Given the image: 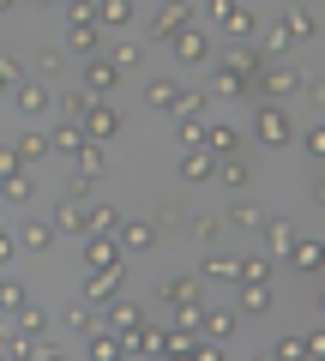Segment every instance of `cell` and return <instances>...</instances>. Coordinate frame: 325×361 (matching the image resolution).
<instances>
[{
	"label": "cell",
	"instance_id": "1",
	"mask_svg": "<svg viewBox=\"0 0 325 361\" xmlns=\"http://www.w3.org/2000/svg\"><path fill=\"white\" fill-rule=\"evenodd\" d=\"M211 13V30H217V37H259V13H253L247 0H211L205 6Z\"/></svg>",
	"mask_w": 325,
	"mask_h": 361
},
{
	"label": "cell",
	"instance_id": "2",
	"mask_svg": "<svg viewBox=\"0 0 325 361\" xmlns=\"http://www.w3.org/2000/svg\"><path fill=\"white\" fill-rule=\"evenodd\" d=\"M163 49H169L181 66H211V54H217V49H211V30L199 25V18H193V25H181L169 42H163Z\"/></svg>",
	"mask_w": 325,
	"mask_h": 361
},
{
	"label": "cell",
	"instance_id": "3",
	"mask_svg": "<svg viewBox=\"0 0 325 361\" xmlns=\"http://www.w3.org/2000/svg\"><path fill=\"white\" fill-rule=\"evenodd\" d=\"M253 133H259V145L283 151V145L295 139V121H289V109H277V103H259V97H253Z\"/></svg>",
	"mask_w": 325,
	"mask_h": 361
},
{
	"label": "cell",
	"instance_id": "4",
	"mask_svg": "<svg viewBox=\"0 0 325 361\" xmlns=\"http://www.w3.org/2000/svg\"><path fill=\"white\" fill-rule=\"evenodd\" d=\"M289 90H301V73L283 61H265L259 73H253V97H265V103H277V97H289Z\"/></svg>",
	"mask_w": 325,
	"mask_h": 361
},
{
	"label": "cell",
	"instance_id": "5",
	"mask_svg": "<svg viewBox=\"0 0 325 361\" xmlns=\"http://www.w3.org/2000/svg\"><path fill=\"white\" fill-rule=\"evenodd\" d=\"M78 127H85V139L91 145H109L121 133V109H115V97H97L91 109H85V121H78Z\"/></svg>",
	"mask_w": 325,
	"mask_h": 361
},
{
	"label": "cell",
	"instance_id": "6",
	"mask_svg": "<svg viewBox=\"0 0 325 361\" xmlns=\"http://www.w3.org/2000/svg\"><path fill=\"white\" fill-rule=\"evenodd\" d=\"M283 265L301 271V277H319V265H325V241H319V235H295V241L283 247Z\"/></svg>",
	"mask_w": 325,
	"mask_h": 361
},
{
	"label": "cell",
	"instance_id": "7",
	"mask_svg": "<svg viewBox=\"0 0 325 361\" xmlns=\"http://www.w3.org/2000/svg\"><path fill=\"white\" fill-rule=\"evenodd\" d=\"M199 18V6L193 0H163V6H157V18H151V42H169L175 30L181 25H193Z\"/></svg>",
	"mask_w": 325,
	"mask_h": 361
},
{
	"label": "cell",
	"instance_id": "8",
	"mask_svg": "<svg viewBox=\"0 0 325 361\" xmlns=\"http://www.w3.org/2000/svg\"><path fill=\"white\" fill-rule=\"evenodd\" d=\"M78 78H85V90H91V97H115V85H121L127 73H121L109 54H85V73H78Z\"/></svg>",
	"mask_w": 325,
	"mask_h": 361
},
{
	"label": "cell",
	"instance_id": "9",
	"mask_svg": "<svg viewBox=\"0 0 325 361\" xmlns=\"http://www.w3.org/2000/svg\"><path fill=\"white\" fill-rule=\"evenodd\" d=\"M157 223L151 217H121V229H115V241H121V253H157Z\"/></svg>",
	"mask_w": 325,
	"mask_h": 361
},
{
	"label": "cell",
	"instance_id": "10",
	"mask_svg": "<svg viewBox=\"0 0 325 361\" xmlns=\"http://www.w3.org/2000/svg\"><path fill=\"white\" fill-rule=\"evenodd\" d=\"M175 169H181V180H187V187H211V180H217V157H211L205 145H187Z\"/></svg>",
	"mask_w": 325,
	"mask_h": 361
},
{
	"label": "cell",
	"instance_id": "11",
	"mask_svg": "<svg viewBox=\"0 0 325 361\" xmlns=\"http://www.w3.org/2000/svg\"><path fill=\"white\" fill-rule=\"evenodd\" d=\"M211 61H217V66H235V73H241V78H253V73H259V66H265V54L253 49V37H235L229 49H223V54H211Z\"/></svg>",
	"mask_w": 325,
	"mask_h": 361
},
{
	"label": "cell",
	"instance_id": "12",
	"mask_svg": "<svg viewBox=\"0 0 325 361\" xmlns=\"http://www.w3.org/2000/svg\"><path fill=\"white\" fill-rule=\"evenodd\" d=\"M85 265H91V271H121L127 253H121L115 235H85Z\"/></svg>",
	"mask_w": 325,
	"mask_h": 361
},
{
	"label": "cell",
	"instance_id": "13",
	"mask_svg": "<svg viewBox=\"0 0 325 361\" xmlns=\"http://www.w3.org/2000/svg\"><path fill=\"white\" fill-rule=\"evenodd\" d=\"M13 97H18V115H30V121H37V115H49V109H54V97H49V85H42V78H18V85H13Z\"/></svg>",
	"mask_w": 325,
	"mask_h": 361
},
{
	"label": "cell",
	"instance_id": "14",
	"mask_svg": "<svg viewBox=\"0 0 325 361\" xmlns=\"http://www.w3.org/2000/svg\"><path fill=\"white\" fill-rule=\"evenodd\" d=\"M277 307L271 283H235V313H247V319H265Z\"/></svg>",
	"mask_w": 325,
	"mask_h": 361
},
{
	"label": "cell",
	"instance_id": "15",
	"mask_svg": "<svg viewBox=\"0 0 325 361\" xmlns=\"http://www.w3.org/2000/svg\"><path fill=\"white\" fill-rule=\"evenodd\" d=\"M103 25H97V18H73V25H66V49L73 54H103Z\"/></svg>",
	"mask_w": 325,
	"mask_h": 361
},
{
	"label": "cell",
	"instance_id": "16",
	"mask_svg": "<svg viewBox=\"0 0 325 361\" xmlns=\"http://www.w3.org/2000/svg\"><path fill=\"white\" fill-rule=\"evenodd\" d=\"M277 25H283V30H289L295 42H313V37H319V13H313L307 0H295V6H283V18H277Z\"/></svg>",
	"mask_w": 325,
	"mask_h": 361
},
{
	"label": "cell",
	"instance_id": "17",
	"mask_svg": "<svg viewBox=\"0 0 325 361\" xmlns=\"http://www.w3.org/2000/svg\"><path fill=\"white\" fill-rule=\"evenodd\" d=\"M91 13H97V25H103L109 37H121V30L139 18V13H133V0H91Z\"/></svg>",
	"mask_w": 325,
	"mask_h": 361
},
{
	"label": "cell",
	"instance_id": "18",
	"mask_svg": "<svg viewBox=\"0 0 325 361\" xmlns=\"http://www.w3.org/2000/svg\"><path fill=\"white\" fill-rule=\"evenodd\" d=\"M54 241H61V229H54V223H42V217L18 223V247H25V253H54Z\"/></svg>",
	"mask_w": 325,
	"mask_h": 361
},
{
	"label": "cell",
	"instance_id": "19",
	"mask_svg": "<svg viewBox=\"0 0 325 361\" xmlns=\"http://www.w3.org/2000/svg\"><path fill=\"white\" fill-rule=\"evenodd\" d=\"M211 90H217V97H241V103H253V78H241L235 66H217V61H211Z\"/></svg>",
	"mask_w": 325,
	"mask_h": 361
},
{
	"label": "cell",
	"instance_id": "20",
	"mask_svg": "<svg viewBox=\"0 0 325 361\" xmlns=\"http://www.w3.org/2000/svg\"><path fill=\"white\" fill-rule=\"evenodd\" d=\"M49 223H54L61 235H85V229H91V211H85V205H78L73 193H66L61 205H54V217H49Z\"/></svg>",
	"mask_w": 325,
	"mask_h": 361
},
{
	"label": "cell",
	"instance_id": "21",
	"mask_svg": "<svg viewBox=\"0 0 325 361\" xmlns=\"http://www.w3.org/2000/svg\"><path fill=\"white\" fill-rule=\"evenodd\" d=\"M235 319H241L235 307H217V301H205V319H199V331L217 337V343H229V337H235Z\"/></svg>",
	"mask_w": 325,
	"mask_h": 361
},
{
	"label": "cell",
	"instance_id": "22",
	"mask_svg": "<svg viewBox=\"0 0 325 361\" xmlns=\"http://www.w3.org/2000/svg\"><path fill=\"white\" fill-rule=\"evenodd\" d=\"M271 271H277V253H247L235 259V283H271Z\"/></svg>",
	"mask_w": 325,
	"mask_h": 361
},
{
	"label": "cell",
	"instance_id": "23",
	"mask_svg": "<svg viewBox=\"0 0 325 361\" xmlns=\"http://www.w3.org/2000/svg\"><path fill=\"white\" fill-rule=\"evenodd\" d=\"M217 180H223V187H235V193H241V187H247V180H253V163H247V157H241V151L217 157Z\"/></svg>",
	"mask_w": 325,
	"mask_h": 361
},
{
	"label": "cell",
	"instance_id": "24",
	"mask_svg": "<svg viewBox=\"0 0 325 361\" xmlns=\"http://www.w3.org/2000/svg\"><path fill=\"white\" fill-rule=\"evenodd\" d=\"M205 151H211V157H229V151H241V133H235L229 121H205Z\"/></svg>",
	"mask_w": 325,
	"mask_h": 361
},
{
	"label": "cell",
	"instance_id": "25",
	"mask_svg": "<svg viewBox=\"0 0 325 361\" xmlns=\"http://www.w3.org/2000/svg\"><path fill=\"white\" fill-rule=\"evenodd\" d=\"M163 301H169V307H187V301H205V283H199V271H193V277H169V283H163Z\"/></svg>",
	"mask_w": 325,
	"mask_h": 361
},
{
	"label": "cell",
	"instance_id": "26",
	"mask_svg": "<svg viewBox=\"0 0 325 361\" xmlns=\"http://www.w3.org/2000/svg\"><path fill=\"white\" fill-rule=\"evenodd\" d=\"M49 151H54V157H73V151H85V127L61 115V127L49 133Z\"/></svg>",
	"mask_w": 325,
	"mask_h": 361
},
{
	"label": "cell",
	"instance_id": "27",
	"mask_svg": "<svg viewBox=\"0 0 325 361\" xmlns=\"http://www.w3.org/2000/svg\"><path fill=\"white\" fill-rule=\"evenodd\" d=\"M103 325H109V331H133V325H145V313L133 307V301H115V295H109V301H103Z\"/></svg>",
	"mask_w": 325,
	"mask_h": 361
},
{
	"label": "cell",
	"instance_id": "28",
	"mask_svg": "<svg viewBox=\"0 0 325 361\" xmlns=\"http://www.w3.org/2000/svg\"><path fill=\"white\" fill-rule=\"evenodd\" d=\"M0 199H6V205H30V199H37V180H30V169H13V175L0 180Z\"/></svg>",
	"mask_w": 325,
	"mask_h": 361
},
{
	"label": "cell",
	"instance_id": "29",
	"mask_svg": "<svg viewBox=\"0 0 325 361\" xmlns=\"http://www.w3.org/2000/svg\"><path fill=\"white\" fill-rule=\"evenodd\" d=\"M85 355H91V361H121V355H127V349H121V331L97 325V331H91V343H85Z\"/></svg>",
	"mask_w": 325,
	"mask_h": 361
},
{
	"label": "cell",
	"instance_id": "30",
	"mask_svg": "<svg viewBox=\"0 0 325 361\" xmlns=\"http://www.w3.org/2000/svg\"><path fill=\"white\" fill-rule=\"evenodd\" d=\"M121 277H127V265H121V271H91V277H85V301H109V295H121Z\"/></svg>",
	"mask_w": 325,
	"mask_h": 361
},
{
	"label": "cell",
	"instance_id": "31",
	"mask_svg": "<svg viewBox=\"0 0 325 361\" xmlns=\"http://www.w3.org/2000/svg\"><path fill=\"white\" fill-rule=\"evenodd\" d=\"M199 283H235V259L229 253H205V259H199Z\"/></svg>",
	"mask_w": 325,
	"mask_h": 361
},
{
	"label": "cell",
	"instance_id": "32",
	"mask_svg": "<svg viewBox=\"0 0 325 361\" xmlns=\"http://www.w3.org/2000/svg\"><path fill=\"white\" fill-rule=\"evenodd\" d=\"M211 121V97L205 90H181V97H175V109H169V121Z\"/></svg>",
	"mask_w": 325,
	"mask_h": 361
},
{
	"label": "cell",
	"instance_id": "33",
	"mask_svg": "<svg viewBox=\"0 0 325 361\" xmlns=\"http://www.w3.org/2000/svg\"><path fill=\"white\" fill-rule=\"evenodd\" d=\"M73 163H78V175H85V180H103V175H109L103 145H91V139H85V151H73Z\"/></svg>",
	"mask_w": 325,
	"mask_h": 361
},
{
	"label": "cell",
	"instance_id": "34",
	"mask_svg": "<svg viewBox=\"0 0 325 361\" xmlns=\"http://www.w3.org/2000/svg\"><path fill=\"white\" fill-rule=\"evenodd\" d=\"M175 97H181V85H175V78H151V85H145V103H151L157 115H169Z\"/></svg>",
	"mask_w": 325,
	"mask_h": 361
},
{
	"label": "cell",
	"instance_id": "35",
	"mask_svg": "<svg viewBox=\"0 0 325 361\" xmlns=\"http://www.w3.org/2000/svg\"><path fill=\"white\" fill-rule=\"evenodd\" d=\"M91 103H97V97H91L85 85H78V90H61V97H54V109H61L66 121H85V109H91Z\"/></svg>",
	"mask_w": 325,
	"mask_h": 361
},
{
	"label": "cell",
	"instance_id": "36",
	"mask_svg": "<svg viewBox=\"0 0 325 361\" xmlns=\"http://www.w3.org/2000/svg\"><path fill=\"white\" fill-rule=\"evenodd\" d=\"M30 66H37V78H61L66 73V49H54V42H49V49L30 54Z\"/></svg>",
	"mask_w": 325,
	"mask_h": 361
},
{
	"label": "cell",
	"instance_id": "37",
	"mask_svg": "<svg viewBox=\"0 0 325 361\" xmlns=\"http://www.w3.org/2000/svg\"><path fill=\"white\" fill-rule=\"evenodd\" d=\"M259 229H265V253H277V259H283V247L295 241V223H283V217H271V223H259Z\"/></svg>",
	"mask_w": 325,
	"mask_h": 361
},
{
	"label": "cell",
	"instance_id": "38",
	"mask_svg": "<svg viewBox=\"0 0 325 361\" xmlns=\"http://www.w3.org/2000/svg\"><path fill=\"white\" fill-rule=\"evenodd\" d=\"M42 157H49V133H18V163H42Z\"/></svg>",
	"mask_w": 325,
	"mask_h": 361
},
{
	"label": "cell",
	"instance_id": "39",
	"mask_svg": "<svg viewBox=\"0 0 325 361\" xmlns=\"http://www.w3.org/2000/svg\"><path fill=\"white\" fill-rule=\"evenodd\" d=\"M103 54L121 66V73H133V66L145 61V49H139V42H103Z\"/></svg>",
	"mask_w": 325,
	"mask_h": 361
},
{
	"label": "cell",
	"instance_id": "40",
	"mask_svg": "<svg viewBox=\"0 0 325 361\" xmlns=\"http://www.w3.org/2000/svg\"><path fill=\"white\" fill-rule=\"evenodd\" d=\"M121 229V205H91V229L85 235H115Z\"/></svg>",
	"mask_w": 325,
	"mask_h": 361
},
{
	"label": "cell",
	"instance_id": "41",
	"mask_svg": "<svg viewBox=\"0 0 325 361\" xmlns=\"http://www.w3.org/2000/svg\"><path fill=\"white\" fill-rule=\"evenodd\" d=\"M25 301H30V289L18 283V277H0V313H18Z\"/></svg>",
	"mask_w": 325,
	"mask_h": 361
},
{
	"label": "cell",
	"instance_id": "42",
	"mask_svg": "<svg viewBox=\"0 0 325 361\" xmlns=\"http://www.w3.org/2000/svg\"><path fill=\"white\" fill-rule=\"evenodd\" d=\"M97 325H103V313H97V307H73V313H66V331H78V337H91Z\"/></svg>",
	"mask_w": 325,
	"mask_h": 361
},
{
	"label": "cell",
	"instance_id": "43",
	"mask_svg": "<svg viewBox=\"0 0 325 361\" xmlns=\"http://www.w3.org/2000/svg\"><path fill=\"white\" fill-rule=\"evenodd\" d=\"M151 223H157V229H181V223H187V211L175 205V199H163V205H157V217H151Z\"/></svg>",
	"mask_w": 325,
	"mask_h": 361
},
{
	"label": "cell",
	"instance_id": "44",
	"mask_svg": "<svg viewBox=\"0 0 325 361\" xmlns=\"http://www.w3.org/2000/svg\"><path fill=\"white\" fill-rule=\"evenodd\" d=\"M229 223H235V229H259V205H247V199H241V205H229Z\"/></svg>",
	"mask_w": 325,
	"mask_h": 361
},
{
	"label": "cell",
	"instance_id": "45",
	"mask_svg": "<svg viewBox=\"0 0 325 361\" xmlns=\"http://www.w3.org/2000/svg\"><path fill=\"white\" fill-rule=\"evenodd\" d=\"M265 355H277V361H301L307 349H301V337H277V343L265 349Z\"/></svg>",
	"mask_w": 325,
	"mask_h": 361
},
{
	"label": "cell",
	"instance_id": "46",
	"mask_svg": "<svg viewBox=\"0 0 325 361\" xmlns=\"http://www.w3.org/2000/svg\"><path fill=\"white\" fill-rule=\"evenodd\" d=\"M175 133H181V151H187V145H205V121H193V115L175 121Z\"/></svg>",
	"mask_w": 325,
	"mask_h": 361
},
{
	"label": "cell",
	"instance_id": "47",
	"mask_svg": "<svg viewBox=\"0 0 325 361\" xmlns=\"http://www.w3.org/2000/svg\"><path fill=\"white\" fill-rule=\"evenodd\" d=\"M18 78H25V66H18L13 54H0V97H6V90H13Z\"/></svg>",
	"mask_w": 325,
	"mask_h": 361
},
{
	"label": "cell",
	"instance_id": "48",
	"mask_svg": "<svg viewBox=\"0 0 325 361\" xmlns=\"http://www.w3.org/2000/svg\"><path fill=\"white\" fill-rule=\"evenodd\" d=\"M193 235L205 247H217V235H223V217H193Z\"/></svg>",
	"mask_w": 325,
	"mask_h": 361
},
{
	"label": "cell",
	"instance_id": "49",
	"mask_svg": "<svg viewBox=\"0 0 325 361\" xmlns=\"http://www.w3.org/2000/svg\"><path fill=\"white\" fill-rule=\"evenodd\" d=\"M13 169H25V163H18V145H0V180L13 175Z\"/></svg>",
	"mask_w": 325,
	"mask_h": 361
},
{
	"label": "cell",
	"instance_id": "50",
	"mask_svg": "<svg viewBox=\"0 0 325 361\" xmlns=\"http://www.w3.org/2000/svg\"><path fill=\"white\" fill-rule=\"evenodd\" d=\"M13 253H18V235H13V229H0V265H13Z\"/></svg>",
	"mask_w": 325,
	"mask_h": 361
},
{
	"label": "cell",
	"instance_id": "51",
	"mask_svg": "<svg viewBox=\"0 0 325 361\" xmlns=\"http://www.w3.org/2000/svg\"><path fill=\"white\" fill-rule=\"evenodd\" d=\"M6 6H18V0H0V13H6Z\"/></svg>",
	"mask_w": 325,
	"mask_h": 361
},
{
	"label": "cell",
	"instance_id": "52",
	"mask_svg": "<svg viewBox=\"0 0 325 361\" xmlns=\"http://www.w3.org/2000/svg\"><path fill=\"white\" fill-rule=\"evenodd\" d=\"M30 6H54V0H30Z\"/></svg>",
	"mask_w": 325,
	"mask_h": 361
},
{
	"label": "cell",
	"instance_id": "53",
	"mask_svg": "<svg viewBox=\"0 0 325 361\" xmlns=\"http://www.w3.org/2000/svg\"><path fill=\"white\" fill-rule=\"evenodd\" d=\"M61 6H78V0H61Z\"/></svg>",
	"mask_w": 325,
	"mask_h": 361
}]
</instances>
